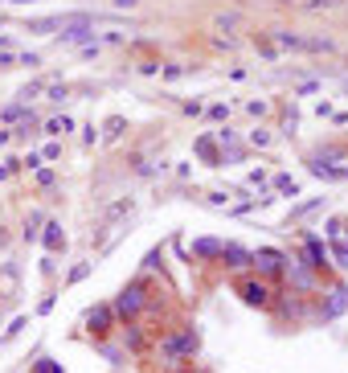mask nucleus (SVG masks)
<instances>
[{
	"label": "nucleus",
	"mask_w": 348,
	"mask_h": 373,
	"mask_svg": "<svg viewBox=\"0 0 348 373\" xmlns=\"http://www.w3.org/2000/svg\"><path fill=\"white\" fill-rule=\"evenodd\" d=\"M197 349H201V332L197 328H176V332H168L160 341L164 365H181L188 357H197Z\"/></svg>",
	"instance_id": "1"
},
{
	"label": "nucleus",
	"mask_w": 348,
	"mask_h": 373,
	"mask_svg": "<svg viewBox=\"0 0 348 373\" xmlns=\"http://www.w3.org/2000/svg\"><path fill=\"white\" fill-rule=\"evenodd\" d=\"M143 308H148V279H143V275H139V279H131V283H127V287L115 296V300H111L115 320H136Z\"/></svg>",
	"instance_id": "2"
},
{
	"label": "nucleus",
	"mask_w": 348,
	"mask_h": 373,
	"mask_svg": "<svg viewBox=\"0 0 348 373\" xmlns=\"http://www.w3.org/2000/svg\"><path fill=\"white\" fill-rule=\"evenodd\" d=\"M324 242H328V258L348 271V222L344 217H328L324 222Z\"/></svg>",
	"instance_id": "3"
},
{
	"label": "nucleus",
	"mask_w": 348,
	"mask_h": 373,
	"mask_svg": "<svg viewBox=\"0 0 348 373\" xmlns=\"http://www.w3.org/2000/svg\"><path fill=\"white\" fill-rule=\"evenodd\" d=\"M283 279L291 283V291H303V296H316V291L324 287V279H320L311 267H303L299 258H287V267H283Z\"/></svg>",
	"instance_id": "4"
},
{
	"label": "nucleus",
	"mask_w": 348,
	"mask_h": 373,
	"mask_svg": "<svg viewBox=\"0 0 348 373\" xmlns=\"http://www.w3.org/2000/svg\"><path fill=\"white\" fill-rule=\"evenodd\" d=\"M299 263L303 267H311L316 275H324L328 267H332V258H328V242L320 234H303V251H299Z\"/></svg>",
	"instance_id": "5"
},
{
	"label": "nucleus",
	"mask_w": 348,
	"mask_h": 373,
	"mask_svg": "<svg viewBox=\"0 0 348 373\" xmlns=\"http://www.w3.org/2000/svg\"><path fill=\"white\" fill-rule=\"evenodd\" d=\"M287 258L291 255H283L278 246H258L254 251V271H258V279H283V267H287Z\"/></svg>",
	"instance_id": "6"
},
{
	"label": "nucleus",
	"mask_w": 348,
	"mask_h": 373,
	"mask_svg": "<svg viewBox=\"0 0 348 373\" xmlns=\"http://www.w3.org/2000/svg\"><path fill=\"white\" fill-rule=\"evenodd\" d=\"M238 291H242V303H250V308H271V300H275V283L258 279V275L242 279L238 283Z\"/></svg>",
	"instance_id": "7"
},
{
	"label": "nucleus",
	"mask_w": 348,
	"mask_h": 373,
	"mask_svg": "<svg viewBox=\"0 0 348 373\" xmlns=\"http://www.w3.org/2000/svg\"><path fill=\"white\" fill-rule=\"evenodd\" d=\"M82 324H86V332H91L94 341H103V336L119 324V320H115V312H111V303H94L91 312L82 316Z\"/></svg>",
	"instance_id": "8"
},
{
	"label": "nucleus",
	"mask_w": 348,
	"mask_h": 373,
	"mask_svg": "<svg viewBox=\"0 0 348 373\" xmlns=\"http://www.w3.org/2000/svg\"><path fill=\"white\" fill-rule=\"evenodd\" d=\"M344 312H348V287L336 283V287L324 296V303H320V320H340Z\"/></svg>",
	"instance_id": "9"
},
{
	"label": "nucleus",
	"mask_w": 348,
	"mask_h": 373,
	"mask_svg": "<svg viewBox=\"0 0 348 373\" xmlns=\"http://www.w3.org/2000/svg\"><path fill=\"white\" fill-rule=\"evenodd\" d=\"M221 263H226L230 271H250V267H254V251H246V246H238V242H226V246H221Z\"/></svg>",
	"instance_id": "10"
},
{
	"label": "nucleus",
	"mask_w": 348,
	"mask_h": 373,
	"mask_svg": "<svg viewBox=\"0 0 348 373\" xmlns=\"http://www.w3.org/2000/svg\"><path fill=\"white\" fill-rule=\"evenodd\" d=\"M58 37H62V46H91L94 42V25H70V29H62Z\"/></svg>",
	"instance_id": "11"
},
{
	"label": "nucleus",
	"mask_w": 348,
	"mask_h": 373,
	"mask_svg": "<svg viewBox=\"0 0 348 373\" xmlns=\"http://www.w3.org/2000/svg\"><path fill=\"white\" fill-rule=\"evenodd\" d=\"M41 242H46L49 255H53V251H62V246H66V234H62V226H58V222H46V226H41Z\"/></svg>",
	"instance_id": "12"
},
{
	"label": "nucleus",
	"mask_w": 348,
	"mask_h": 373,
	"mask_svg": "<svg viewBox=\"0 0 348 373\" xmlns=\"http://www.w3.org/2000/svg\"><path fill=\"white\" fill-rule=\"evenodd\" d=\"M221 246H226L221 238H197V242H193V255L197 258H221Z\"/></svg>",
	"instance_id": "13"
},
{
	"label": "nucleus",
	"mask_w": 348,
	"mask_h": 373,
	"mask_svg": "<svg viewBox=\"0 0 348 373\" xmlns=\"http://www.w3.org/2000/svg\"><path fill=\"white\" fill-rule=\"evenodd\" d=\"M307 172L320 177V181H348V168H328V164H316V160H307Z\"/></svg>",
	"instance_id": "14"
},
{
	"label": "nucleus",
	"mask_w": 348,
	"mask_h": 373,
	"mask_svg": "<svg viewBox=\"0 0 348 373\" xmlns=\"http://www.w3.org/2000/svg\"><path fill=\"white\" fill-rule=\"evenodd\" d=\"M197 156H201L205 164H213V168L221 164V152H217V144H213V136H201V140H197Z\"/></svg>",
	"instance_id": "15"
},
{
	"label": "nucleus",
	"mask_w": 348,
	"mask_h": 373,
	"mask_svg": "<svg viewBox=\"0 0 348 373\" xmlns=\"http://www.w3.org/2000/svg\"><path fill=\"white\" fill-rule=\"evenodd\" d=\"M66 132H74V119H70V115H58V119H49V123H46V136H53V140H58V136H66Z\"/></svg>",
	"instance_id": "16"
},
{
	"label": "nucleus",
	"mask_w": 348,
	"mask_h": 373,
	"mask_svg": "<svg viewBox=\"0 0 348 373\" xmlns=\"http://www.w3.org/2000/svg\"><path fill=\"white\" fill-rule=\"evenodd\" d=\"M275 189L283 193V197H299V185H295L287 172H278V177H275Z\"/></svg>",
	"instance_id": "17"
},
{
	"label": "nucleus",
	"mask_w": 348,
	"mask_h": 373,
	"mask_svg": "<svg viewBox=\"0 0 348 373\" xmlns=\"http://www.w3.org/2000/svg\"><path fill=\"white\" fill-rule=\"evenodd\" d=\"M320 206H324V197H311V201H303V206H295V210H291V222H299V217H307V213H316Z\"/></svg>",
	"instance_id": "18"
},
{
	"label": "nucleus",
	"mask_w": 348,
	"mask_h": 373,
	"mask_svg": "<svg viewBox=\"0 0 348 373\" xmlns=\"http://www.w3.org/2000/svg\"><path fill=\"white\" fill-rule=\"evenodd\" d=\"M37 226H46V222H41V213H29V222H25V242H37V238H41Z\"/></svg>",
	"instance_id": "19"
},
{
	"label": "nucleus",
	"mask_w": 348,
	"mask_h": 373,
	"mask_svg": "<svg viewBox=\"0 0 348 373\" xmlns=\"http://www.w3.org/2000/svg\"><path fill=\"white\" fill-rule=\"evenodd\" d=\"M91 271H94V263H78V267H70L66 283H70V287H74V283H82V279H86V275H91Z\"/></svg>",
	"instance_id": "20"
},
{
	"label": "nucleus",
	"mask_w": 348,
	"mask_h": 373,
	"mask_svg": "<svg viewBox=\"0 0 348 373\" xmlns=\"http://www.w3.org/2000/svg\"><path fill=\"white\" fill-rule=\"evenodd\" d=\"M21 328H29V316H17V320H13V324L4 328V336H0V345H8V341H13V336H21Z\"/></svg>",
	"instance_id": "21"
},
{
	"label": "nucleus",
	"mask_w": 348,
	"mask_h": 373,
	"mask_svg": "<svg viewBox=\"0 0 348 373\" xmlns=\"http://www.w3.org/2000/svg\"><path fill=\"white\" fill-rule=\"evenodd\" d=\"M123 336H127V349H143V328L139 324H127V332H123Z\"/></svg>",
	"instance_id": "22"
},
{
	"label": "nucleus",
	"mask_w": 348,
	"mask_h": 373,
	"mask_svg": "<svg viewBox=\"0 0 348 373\" xmlns=\"http://www.w3.org/2000/svg\"><path fill=\"white\" fill-rule=\"evenodd\" d=\"M278 37V46H287V49H307V37H295V33H275Z\"/></svg>",
	"instance_id": "23"
},
{
	"label": "nucleus",
	"mask_w": 348,
	"mask_h": 373,
	"mask_svg": "<svg viewBox=\"0 0 348 373\" xmlns=\"http://www.w3.org/2000/svg\"><path fill=\"white\" fill-rule=\"evenodd\" d=\"M213 140L221 144V148H230V144H238V132H233V127H217V132H213Z\"/></svg>",
	"instance_id": "24"
},
{
	"label": "nucleus",
	"mask_w": 348,
	"mask_h": 373,
	"mask_svg": "<svg viewBox=\"0 0 348 373\" xmlns=\"http://www.w3.org/2000/svg\"><path fill=\"white\" fill-rule=\"evenodd\" d=\"M160 263H164V251L156 246V251H148V258H143V271H160Z\"/></svg>",
	"instance_id": "25"
},
{
	"label": "nucleus",
	"mask_w": 348,
	"mask_h": 373,
	"mask_svg": "<svg viewBox=\"0 0 348 373\" xmlns=\"http://www.w3.org/2000/svg\"><path fill=\"white\" fill-rule=\"evenodd\" d=\"M103 132H107V140H115L119 132H123V115H111L107 123H103Z\"/></svg>",
	"instance_id": "26"
},
{
	"label": "nucleus",
	"mask_w": 348,
	"mask_h": 373,
	"mask_svg": "<svg viewBox=\"0 0 348 373\" xmlns=\"http://www.w3.org/2000/svg\"><path fill=\"white\" fill-rule=\"evenodd\" d=\"M123 213H131V197H127V201H115V206L107 210V222H115V217H123Z\"/></svg>",
	"instance_id": "27"
},
{
	"label": "nucleus",
	"mask_w": 348,
	"mask_h": 373,
	"mask_svg": "<svg viewBox=\"0 0 348 373\" xmlns=\"http://www.w3.org/2000/svg\"><path fill=\"white\" fill-rule=\"evenodd\" d=\"M58 156H62V144H58V140H49L46 148H41V160H49V164H53Z\"/></svg>",
	"instance_id": "28"
},
{
	"label": "nucleus",
	"mask_w": 348,
	"mask_h": 373,
	"mask_svg": "<svg viewBox=\"0 0 348 373\" xmlns=\"http://www.w3.org/2000/svg\"><path fill=\"white\" fill-rule=\"evenodd\" d=\"M266 144H271V132L254 127V132H250V148H266Z\"/></svg>",
	"instance_id": "29"
},
{
	"label": "nucleus",
	"mask_w": 348,
	"mask_h": 373,
	"mask_svg": "<svg viewBox=\"0 0 348 373\" xmlns=\"http://www.w3.org/2000/svg\"><path fill=\"white\" fill-rule=\"evenodd\" d=\"M33 373H62V365H58V361H49V357H41V361L33 365Z\"/></svg>",
	"instance_id": "30"
},
{
	"label": "nucleus",
	"mask_w": 348,
	"mask_h": 373,
	"mask_svg": "<svg viewBox=\"0 0 348 373\" xmlns=\"http://www.w3.org/2000/svg\"><path fill=\"white\" fill-rule=\"evenodd\" d=\"M246 181H250V185H254V189H262V185H266V181H271V172H266V168H254V172H250Z\"/></svg>",
	"instance_id": "31"
},
{
	"label": "nucleus",
	"mask_w": 348,
	"mask_h": 373,
	"mask_svg": "<svg viewBox=\"0 0 348 373\" xmlns=\"http://www.w3.org/2000/svg\"><path fill=\"white\" fill-rule=\"evenodd\" d=\"M209 119H217V123L230 119V107H226V103H213V107H209Z\"/></svg>",
	"instance_id": "32"
},
{
	"label": "nucleus",
	"mask_w": 348,
	"mask_h": 373,
	"mask_svg": "<svg viewBox=\"0 0 348 373\" xmlns=\"http://www.w3.org/2000/svg\"><path fill=\"white\" fill-rule=\"evenodd\" d=\"M205 201H209V206H217V210H221V206H230V193H221V189H217V193H209Z\"/></svg>",
	"instance_id": "33"
},
{
	"label": "nucleus",
	"mask_w": 348,
	"mask_h": 373,
	"mask_svg": "<svg viewBox=\"0 0 348 373\" xmlns=\"http://www.w3.org/2000/svg\"><path fill=\"white\" fill-rule=\"evenodd\" d=\"M21 168H33V172H37V168H41V156H37V152H29V156H21Z\"/></svg>",
	"instance_id": "34"
},
{
	"label": "nucleus",
	"mask_w": 348,
	"mask_h": 373,
	"mask_svg": "<svg viewBox=\"0 0 348 373\" xmlns=\"http://www.w3.org/2000/svg\"><path fill=\"white\" fill-rule=\"evenodd\" d=\"M46 94H49V99H53V103H66V87H46Z\"/></svg>",
	"instance_id": "35"
},
{
	"label": "nucleus",
	"mask_w": 348,
	"mask_h": 373,
	"mask_svg": "<svg viewBox=\"0 0 348 373\" xmlns=\"http://www.w3.org/2000/svg\"><path fill=\"white\" fill-rule=\"evenodd\" d=\"M17 62H21V66H41V53H29V49H25Z\"/></svg>",
	"instance_id": "36"
},
{
	"label": "nucleus",
	"mask_w": 348,
	"mask_h": 373,
	"mask_svg": "<svg viewBox=\"0 0 348 373\" xmlns=\"http://www.w3.org/2000/svg\"><path fill=\"white\" fill-rule=\"evenodd\" d=\"M82 140H86V144H98V127H94V123H86V127H82Z\"/></svg>",
	"instance_id": "37"
},
{
	"label": "nucleus",
	"mask_w": 348,
	"mask_h": 373,
	"mask_svg": "<svg viewBox=\"0 0 348 373\" xmlns=\"http://www.w3.org/2000/svg\"><path fill=\"white\" fill-rule=\"evenodd\" d=\"M37 185H53V168H37Z\"/></svg>",
	"instance_id": "38"
},
{
	"label": "nucleus",
	"mask_w": 348,
	"mask_h": 373,
	"mask_svg": "<svg viewBox=\"0 0 348 373\" xmlns=\"http://www.w3.org/2000/svg\"><path fill=\"white\" fill-rule=\"evenodd\" d=\"M181 74H185V66H164V78H168V82H176Z\"/></svg>",
	"instance_id": "39"
},
{
	"label": "nucleus",
	"mask_w": 348,
	"mask_h": 373,
	"mask_svg": "<svg viewBox=\"0 0 348 373\" xmlns=\"http://www.w3.org/2000/svg\"><path fill=\"white\" fill-rule=\"evenodd\" d=\"M98 353H103L107 361H119V349H111V345H98Z\"/></svg>",
	"instance_id": "40"
},
{
	"label": "nucleus",
	"mask_w": 348,
	"mask_h": 373,
	"mask_svg": "<svg viewBox=\"0 0 348 373\" xmlns=\"http://www.w3.org/2000/svg\"><path fill=\"white\" fill-rule=\"evenodd\" d=\"M139 0H115V8H136Z\"/></svg>",
	"instance_id": "41"
},
{
	"label": "nucleus",
	"mask_w": 348,
	"mask_h": 373,
	"mask_svg": "<svg viewBox=\"0 0 348 373\" xmlns=\"http://www.w3.org/2000/svg\"><path fill=\"white\" fill-rule=\"evenodd\" d=\"M311 8H324V4H336V0H307Z\"/></svg>",
	"instance_id": "42"
},
{
	"label": "nucleus",
	"mask_w": 348,
	"mask_h": 373,
	"mask_svg": "<svg viewBox=\"0 0 348 373\" xmlns=\"http://www.w3.org/2000/svg\"><path fill=\"white\" fill-rule=\"evenodd\" d=\"M8 140H13V132H0V148H4Z\"/></svg>",
	"instance_id": "43"
},
{
	"label": "nucleus",
	"mask_w": 348,
	"mask_h": 373,
	"mask_svg": "<svg viewBox=\"0 0 348 373\" xmlns=\"http://www.w3.org/2000/svg\"><path fill=\"white\" fill-rule=\"evenodd\" d=\"M8 4H37V0H8Z\"/></svg>",
	"instance_id": "44"
},
{
	"label": "nucleus",
	"mask_w": 348,
	"mask_h": 373,
	"mask_svg": "<svg viewBox=\"0 0 348 373\" xmlns=\"http://www.w3.org/2000/svg\"><path fill=\"white\" fill-rule=\"evenodd\" d=\"M344 94H348V82H344Z\"/></svg>",
	"instance_id": "45"
}]
</instances>
